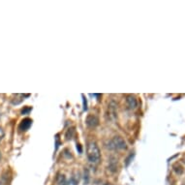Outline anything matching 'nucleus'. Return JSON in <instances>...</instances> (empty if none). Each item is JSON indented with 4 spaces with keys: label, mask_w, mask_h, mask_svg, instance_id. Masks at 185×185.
Segmentation results:
<instances>
[{
    "label": "nucleus",
    "mask_w": 185,
    "mask_h": 185,
    "mask_svg": "<svg viewBox=\"0 0 185 185\" xmlns=\"http://www.w3.org/2000/svg\"><path fill=\"white\" fill-rule=\"evenodd\" d=\"M87 158L89 162L97 164L101 159V152L95 142H90L87 145Z\"/></svg>",
    "instance_id": "nucleus-1"
},
{
    "label": "nucleus",
    "mask_w": 185,
    "mask_h": 185,
    "mask_svg": "<svg viewBox=\"0 0 185 185\" xmlns=\"http://www.w3.org/2000/svg\"><path fill=\"white\" fill-rule=\"evenodd\" d=\"M110 148L113 149H125L126 148V142L121 137H114L110 142Z\"/></svg>",
    "instance_id": "nucleus-2"
},
{
    "label": "nucleus",
    "mask_w": 185,
    "mask_h": 185,
    "mask_svg": "<svg viewBox=\"0 0 185 185\" xmlns=\"http://www.w3.org/2000/svg\"><path fill=\"white\" fill-rule=\"evenodd\" d=\"M31 125H32V119H30V118H24L19 125V130L20 132H25L30 128Z\"/></svg>",
    "instance_id": "nucleus-3"
},
{
    "label": "nucleus",
    "mask_w": 185,
    "mask_h": 185,
    "mask_svg": "<svg viewBox=\"0 0 185 185\" xmlns=\"http://www.w3.org/2000/svg\"><path fill=\"white\" fill-rule=\"evenodd\" d=\"M85 121H86L87 126H89V127H95L99 123L98 117H97L96 116H94V114H89V116L86 117Z\"/></svg>",
    "instance_id": "nucleus-4"
},
{
    "label": "nucleus",
    "mask_w": 185,
    "mask_h": 185,
    "mask_svg": "<svg viewBox=\"0 0 185 185\" xmlns=\"http://www.w3.org/2000/svg\"><path fill=\"white\" fill-rule=\"evenodd\" d=\"M126 102H127L128 107L130 108V109H135V108L137 107V105H138L137 99H136L135 96H133V95L127 96L126 97Z\"/></svg>",
    "instance_id": "nucleus-5"
},
{
    "label": "nucleus",
    "mask_w": 185,
    "mask_h": 185,
    "mask_svg": "<svg viewBox=\"0 0 185 185\" xmlns=\"http://www.w3.org/2000/svg\"><path fill=\"white\" fill-rule=\"evenodd\" d=\"M57 183L58 185H67V181H66V178L63 174H58L57 176Z\"/></svg>",
    "instance_id": "nucleus-6"
},
{
    "label": "nucleus",
    "mask_w": 185,
    "mask_h": 185,
    "mask_svg": "<svg viewBox=\"0 0 185 185\" xmlns=\"http://www.w3.org/2000/svg\"><path fill=\"white\" fill-rule=\"evenodd\" d=\"M173 169H174V171H176V172L177 173H182V172H183V170H182V167H181L180 165H178V164H176V165H174L173 166Z\"/></svg>",
    "instance_id": "nucleus-7"
},
{
    "label": "nucleus",
    "mask_w": 185,
    "mask_h": 185,
    "mask_svg": "<svg viewBox=\"0 0 185 185\" xmlns=\"http://www.w3.org/2000/svg\"><path fill=\"white\" fill-rule=\"evenodd\" d=\"M4 135H5L4 130H3V128L0 127V141H1L3 138H4Z\"/></svg>",
    "instance_id": "nucleus-8"
},
{
    "label": "nucleus",
    "mask_w": 185,
    "mask_h": 185,
    "mask_svg": "<svg viewBox=\"0 0 185 185\" xmlns=\"http://www.w3.org/2000/svg\"><path fill=\"white\" fill-rule=\"evenodd\" d=\"M31 110H32V108H27V109H24L22 111V114H25L26 113H28V111H30Z\"/></svg>",
    "instance_id": "nucleus-9"
},
{
    "label": "nucleus",
    "mask_w": 185,
    "mask_h": 185,
    "mask_svg": "<svg viewBox=\"0 0 185 185\" xmlns=\"http://www.w3.org/2000/svg\"><path fill=\"white\" fill-rule=\"evenodd\" d=\"M105 185H111V183H106Z\"/></svg>",
    "instance_id": "nucleus-10"
},
{
    "label": "nucleus",
    "mask_w": 185,
    "mask_h": 185,
    "mask_svg": "<svg viewBox=\"0 0 185 185\" xmlns=\"http://www.w3.org/2000/svg\"><path fill=\"white\" fill-rule=\"evenodd\" d=\"M0 158H1V153H0Z\"/></svg>",
    "instance_id": "nucleus-11"
},
{
    "label": "nucleus",
    "mask_w": 185,
    "mask_h": 185,
    "mask_svg": "<svg viewBox=\"0 0 185 185\" xmlns=\"http://www.w3.org/2000/svg\"><path fill=\"white\" fill-rule=\"evenodd\" d=\"M0 117H1V114H0Z\"/></svg>",
    "instance_id": "nucleus-12"
},
{
    "label": "nucleus",
    "mask_w": 185,
    "mask_h": 185,
    "mask_svg": "<svg viewBox=\"0 0 185 185\" xmlns=\"http://www.w3.org/2000/svg\"><path fill=\"white\" fill-rule=\"evenodd\" d=\"M184 185H185V184H184Z\"/></svg>",
    "instance_id": "nucleus-13"
}]
</instances>
